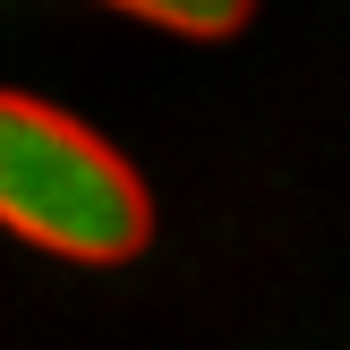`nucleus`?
Returning <instances> with one entry per match:
<instances>
[{
    "mask_svg": "<svg viewBox=\"0 0 350 350\" xmlns=\"http://www.w3.org/2000/svg\"><path fill=\"white\" fill-rule=\"evenodd\" d=\"M0 231L60 265H129L154 239V197L111 137L0 85Z\"/></svg>",
    "mask_w": 350,
    "mask_h": 350,
    "instance_id": "obj_1",
    "label": "nucleus"
},
{
    "mask_svg": "<svg viewBox=\"0 0 350 350\" xmlns=\"http://www.w3.org/2000/svg\"><path fill=\"white\" fill-rule=\"evenodd\" d=\"M94 9H120V17H137V26H163V34H180V43H222V34H239L256 17V0H94Z\"/></svg>",
    "mask_w": 350,
    "mask_h": 350,
    "instance_id": "obj_2",
    "label": "nucleus"
}]
</instances>
